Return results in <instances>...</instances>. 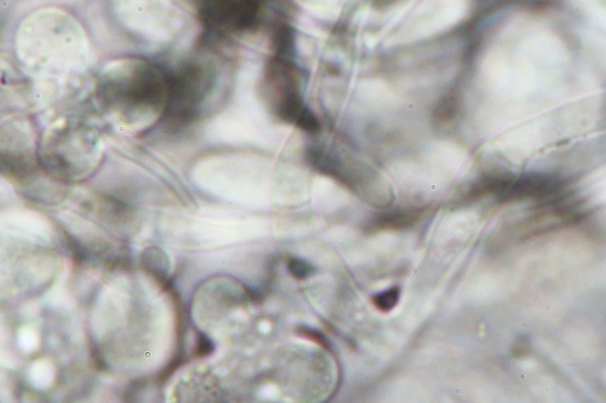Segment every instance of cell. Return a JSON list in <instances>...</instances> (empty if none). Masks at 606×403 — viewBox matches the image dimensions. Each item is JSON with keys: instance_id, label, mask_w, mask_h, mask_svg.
Wrapping results in <instances>:
<instances>
[{"instance_id": "obj_6", "label": "cell", "mask_w": 606, "mask_h": 403, "mask_svg": "<svg viewBox=\"0 0 606 403\" xmlns=\"http://www.w3.org/2000/svg\"><path fill=\"white\" fill-rule=\"evenodd\" d=\"M592 17L606 28V0H582Z\"/></svg>"}, {"instance_id": "obj_5", "label": "cell", "mask_w": 606, "mask_h": 403, "mask_svg": "<svg viewBox=\"0 0 606 403\" xmlns=\"http://www.w3.org/2000/svg\"><path fill=\"white\" fill-rule=\"evenodd\" d=\"M287 268L290 274L297 280H306L311 278L316 273V269L313 265L299 258H291L287 262Z\"/></svg>"}, {"instance_id": "obj_3", "label": "cell", "mask_w": 606, "mask_h": 403, "mask_svg": "<svg viewBox=\"0 0 606 403\" xmlns=\"http://www.w3.org/2000/svg\"><path fill=\"white\" fill-rule=\"evenodd\" d=\"M166 256L161 249H148L143 254V265L145 270L150 271L158 281L164 282L166 279Z\"/></svg>"}, {"instance_id": "obj_7", "label": "cell", "mask_w": 606, "mask_h": 403, "mask_svg": "<svg viewBox=\"0 0 606 403\" xmlns=\"http://www.w3.org/2000/svg\"><path fill=\"white\" fill-rule=\"evenodd\" d=\"M215 350V344L212 343L206 334L199 333L196 340V358H206Z\"/></svg>"}, {"instance_id": "obj_1", "label": "cell", "mask_w": 606, "mask_h": 403, "mask_svg": "<svg viewBox=\"0 0 606 403\" xmlns=\"http://www.w3.org/2000/svg\"><path fill=\"white\" fill-rule=\"evenodd\" d=\"M209 15L215 22L243 25L254 17L259 0H208Z\"/></svg>"}, {"instance_id": "obj_8", "label": "cell", "mask_w": 606, "mask_h": 403, "mask_svg": "<svg viewBox=\"0 0 606 403\" xmlns=\"http://www.w3.org/2000/svg\"><path fill=\"white\" fill-rule=\"evenodd\" d=\"M303 335L305 337H308V338H311L312 340H314L316 343L321 344V345H324V347H327V342H326V338L323 335V334L319 333V332H316V331H312V329H303Z\"/></svg>"}, {"instance_id": "obj_4", "label": "cell", "mask_w": 606, "mask_h": 403, "mask_svg": "<svg viewBox=\"0 0 606 403\" xmlns=\"http://www.w3.org/2000/svg\"><path fill=\"white\" fill-rule=\"evenodd\" d=\"M399 298H401V289L393 287V289H387L385 292L376 294L375 297L372 298V303L382 313H388L396 308Z\"/></svg>"}, {"instance_id": "obj_2", "label": "cell", "mask_w": 606, "mask_h": 403, "mask_svg": "<svg viewBox=\"0 0 606 403\" xmlns=\"http://www.w3.org/2000/svg\"><path fill=\"white\" fill-rule=\"evenodd\" d=\"M418 214L414 211H401L383 214L376 219L374 227L377 230H399L405 229L417 222Z\"/></svg>"}]
</instances>
